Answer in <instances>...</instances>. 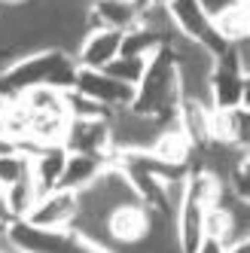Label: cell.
<instances>
[{
    "instance_id": "cell-19",
    "label": "cell",
    "mask_w": 250,
    "mask_h": 253,
    "mask_svg": "<svg viewBox=\"0 0 250 253\" xmlns=\"http://www.w3.org/2000/svg\"><path fill=\"white\" fill-rule=\"evenodd\" d=\"M37 198H40V189L37 183H34V177H22L19 183H12L3 189V202H6V213H9V220H25V216L34 211V205H37Z\"/></svg>"
},
{
    "instance_id": "cell-5",
    "label": "cell",
    "mask_w": 250,
    "mask_h": 253,
    "mask_svg": "<svg viewBox=\"0 0 250 253\" xmlns=\"http://www.w3.org/2000/svg\"><path fill=\"white\" fill-rule=\"evenodd\" d=\"M70 88H77L85 98L98 101L107 110H128L131 101H134L131 85L113 80L110 74H104V70H88V67H77V77H74V85Z\"/></svg>"
},
{
    "instance_id": "cell-22",
    "label": "cell",
    "mask_w": 250,
    "mask_h": 253,
    "mask_svg": "<svg viewBox=\"0 0 250 253\" xmlns=\"http://www.w3.org/2000/svg\"><path fill=\"white\" fill-rule=\"evenodd\" d=\"M113 110L101 107L98 101L85 98L77 88H64V116L67 119H110Z\"/></svg>"
},
{
    "instance_id": "cell-7",
    "label": "cell",
    "mask_w": 250,
    "mask_h": 253,
    "mask_svg": "<svg viewBox=\"0 0 250 253\" xmlns=\"http://www.w3.org/2000/svg\"><path fill=\"white\" fill-rule=\"evenodd\" d=\"M107 232H110L113 244L119 247V253H125L128 247L147 241L150 235V211L140 202H128L110 211L107 216Z\"/></svg>"
},
{
    "instance_id": "cell-16",
    "label": "cell",
    "mask_w": 250,
    "mask_h": 253,
    "mask_svg": "<svg viewBox=\"0 0 250 253\" xmlns=\"http://www.w3.org/2000/svg\"><path fill=\"white\" fill-rule=\"evenodd\" d=\"M64 162H67V150L61 147V143H55V147H43L40 153L31 156V177H34V183H37L40 195L58 189Z\"/></svg>"
},
{
    "instance_id": "cell-26",
    "label": "cell",
    "mask_w": 250,
    "mask_h": 253,
    "mask_svg": "<svg viewBox=\"0 0 250 253\" xmlns=\"http://www.w3.org/2000/svg\"><path fill=\"white\" fill-rule=\"evenodd\" d=\"M195 253H226V244H223L220 238H210V235H205Z\"/></svg>"
},
{
    "instance_id": "cell-24",
    "label": "cell",
    "mask_w": 250,
    "mask_h": 253,
    "mask_svg": "<svg viewBox=\"0 0 250 253\" xmlns=\"http://www.w3.org/2000/svg\"><path fill=\"white\" fill-rule=\"evenodd\" d=\"M144 70H147V58H137V55H116L110 64L104 67V74H110L113 80L125 83L137 88V83L144 80Z\"/></svg>"
},
{
    "instance_id": "cell-12",
    "label": "cell",
    "mask_w": 250,
    "mask_h": 253,
    "mask_svg": "<svg viewBox=\"0 0 250 253\" xmlns=\"http://www.w3.org/2000/svg\"><path fill=\"white\" fill-rule=\"evenodd\" d=\"M107 165H113L110 156H88V153H67V162H64V171H61V180H58V189H67V192H83L95 183L101 177V171Z\"/></svg>"
},
{
    "instance_id": "cell-29",
    "label": "cell",
    "mask_w": 250,
    "mask_h": 253,
    "mask_svg": "<svg viewBox=\"0 0 250 253\" xmlns=\"http://www.w3.org/2000/svg\"><path fill=\"white\" fill-rule=\"evenodd\" d=\"M3 6H19V3H28V0H0Z\"/></svg>"
},
{
    "instance_id": "cell-20",
    "label": "cell",
    "mask_w": 250,
    "mask_h": 253,
    "mask_svg": "<svg viewBox=\"0 0 250 253\" xmlns=\"http://www.w3.org/2000/svg\"><path fill=\"white\" fill-rule=\"evenodd\" d=\"M162 46H168L165 37H159L156 31L150 28H131V31H125L122 34V43H119V55H137V58H150L156 55Z\"/></svg>"
},
{
    "instance_id": "cell-28",
    "label": "cell",
    "mask_w": 250,
    "mask_h": 253,
    "mask_svg": "<svg viewBox=\"0 0 250 253\" xmlns=\"http://www.w3.org/2000/svg\"><path fill=\"white\" fill-rule=\"evenodd\" d=\"M9 213H6V202H3V189H0V226H9Z\"/></svg>"
},
{
    "instance_id": "cell-2",
    "label": "cell",
    "mask_w": 250,
    "mask_h": 253,
    "mask_svg": "<svg viewBox=\"0 0 250 253\" xmlns=\"http://www.w3.org/2000/svg\"><path fill=\"white\" fill-rule=\"evenodd\" d=\"M177 104H180V83H177L174 55L168 46H162L147 58V70L134 88L131 110L153 116L162 125H177Z\"/></svg>"
},
{
    "instance_id": "cell-13",
    "label": "cell",
    "mask_w": 250,
    "mask_h": 253,
    "mask_svg": "<svg viewBox=\"0 0 250 253\" xmlns=\"http://www.w3.org/2000/svg\"><path fill=\"white\" fill-rule=\"evenodd\" d=\"M205 238V208L183 198L180 211L174 213V244L177 253H195Z\"/></svg>"
},
{
    "instance_id": "cell-1",
    "label": "cell",
    "mask_w": 250,
    "mask_h": 253,
    "mask_svg": "<svg viewBox=\"0 0 250 253\" xmlns=\"http://www.w3.org/2000/svg\"><path fill=\"white\" fill-rule=\"evenodd\" d=\"M77 77V61L74 55L49 46L37 49L28 55L12 58L0 70V101H15L34 85H52V88H70Z\"/></svg>"
},
{
    "instance_id": "cell-27",
    "label": "cell",
    "mask_w": 250,
    "mask_h": 253,
    "mask_svg": "<svg viewBox=\"0 0 250 253\" xmlns=\"http://www.w3.org/2000/svg\"><path fill=\"white\" fill-rule=\"evenodd\" d=\"M226 253H250V238H244V241H235V244H229V247H226Z\"/></svg>"
},
{
    "instance_id": "cell-10",
    "label": "cell",
    "mask_w": 250,
    "mask_h": 253,
    "mask_svg": "<svg viewBox=\"0 0 250 253\" xmlns=\"http://www.w3.org/2000/svg\"><path fill=\"white\" fill-rule=\"evenodd\" d=\"M119 43H122V34L119 31H107V28L85 31L80 46H77V52H74V61H77V67L104 70L107 64L119 55Z\"/></svg>"
},
{
    "instance_id": "cell-6",
    "label": "cell",
    "mask_w": 250,
    "mask_h": 253,
    "mask_svg": "<svg viewBox=\"0 0 250 253\" xmlns=\"http://www.w3.org/2000/svg\"><path fill=\"white\" fill-rule=\"evenodd\" d=\"M61 147L67 153H88V156H113L110 150V122L107 119H67Z\"/></svg>"
},
{
    "instance_id": "cell-30",
    "label": "cell",
    "mask_w": 250,
    "mask_h": 253,
    "mask_svg": "<svg viewBox=\"0 0 250 253\" xmlns=\"http://www.w3.org/2000/svg\"><path fill=\"white\" fill-rule=\"evenodd\" d=\"M150 3H159V6H171L174 0H150Z\"/></svg>"
},
{
    "instance_id": "cell-11",
    "label": "cell",
    "mask_w": 250,
    "mask_h": 253,
    "mask_svg": "<svg viewBox=\"0 0 250 253\" xmlns=\"http://www.w3.org/2000/svg\"><path fill=\"white\" fill-rule=\"evenodd\" d=\"M210 143L247 150V143H250V110L247 107L210 110Z\"/></svg>"
},
{
    "instance_id": "cell-25",
    "label": "cell",
    "mask_w": 250,
    "mask_h": 253,
    "mask_svg": "<svg viewBox=\"0 0 250 253\" xmlns=\"http://www.w3.org/2000/svg\"><path fill=\"white\" fill-rule=\"evenodd\" d=\"M199 3H202V9H205L208 15H217V12H223V9H229V6L247 3V0H199Z\"/></svg>"
},
{
    "instance_id": "cell-15",
    "label": "cell",
    "mask_w": 250,
    "mask_h": 253,
    "mask_svg": "<svg viewBox=\"0 0 250 253\" xmlns=\"http://www.w3.org/2000/svg\"><path fill=\"white\" fill-rule=\"evenodd\" d=\"M150 153L159 162H165V165H171V168H186V171H189L192 156H195L192 143L186 140V134L177 128V125H168V128H162V131L156 134Z\"/></svg>"
},
{
    "instance_id": "cell-8",
    "label": "cell",
    "mask_w": 250,
    "mask_h": 253,
    "mask_svg": "<svg viewBox=\"0 0 250 253\" xmlns=\"http://www.w3.org/2000/svg\"><path fill=\"white\" fill-rule=\"evenodd\" d=\"M80 213V198L77 192H67V189H52L46 195L37 198L34 211L25 216L31 226H40V229H70Z\"/></svg>"
},
{
    "instance_id": "cell-14",
    "label": "cell",
    "mask_w": 250,
    "mask_h": 253,
    "mask_svg": "<svg viewBox=\"0 0 250 253\" xmlns=\"http://www.w3.org/2000/svg\"><path fill=\"white\" fill-rule=\"evenodd\" d=\"M210 110L213 107L199 101H180L177 104V128L186 134L192 150H205L210 143Z\"/></svg>"
},
{
    "instance_id": "cell-21",
    "label": "cell",
    "mask_w": 250,
    "mask_h": 253,
    "mask_svg": "<svg viewBox=\"0 0 250 253\" xmlns=\"http://www.w3.org/2000/svg\"><path fill=\"white\" fill-rule=\"evenodd\" d=\"M28 113H58L64 116V92L52 85H34L19 98Z\"/></svg>"
},
{
    "instance_id": "cell-18",
    "label": "cell",
    "mask_w": 250,
    "mask_h": 253,
    "mask_svg": "<svg viewBox=\"0 0 250 253\" xmlns=\"http://www.w3.org/2000/svg\"><path fill=\"white\" fill-rule=\"evenodd\" d=\"M213 22V31L232 46V43H241L250 37V12H247V3H238V6H229L217 15H210Z\"/></svg>"
},
{
    "instance_id": "cell-3",
    "label": "cell",
    "mask_w": 250,
    "mask_h": 253,
    "mask_svg": "<svg viewBox=\"0 0 250 253\" xmlns=\"http://www.w3.org/2000/svg\"><path fill=\"white\" fill-rule=\"evenodd\" d=\"M250 70L244 67L235 46H229L223 55L213 58L210 70V107L213 110H232V107H247V80Z\"/></svg>"
},
{
    "instance_id": "cell-17",
    "label": "cell",
    "mask_w": 250,
    "mask_h": 253,
    "mask_svg": "<svg viewBox=\"0 0 250 253\" xmlns=\"http://www.w3.org/2000/svg\"><path fill=\"white\" fill-rule=\"evenodd\" d=\"M183 183H186V198L195 202V205H202L205 211L213 208L220 202V195H223V183L205 168H189Z\"/></svg>"
},
{
    "instance_id": "cell-9",
    "label": "cell",
    "mask_w": 250,
    "mask_h": 253,
    "mask_svg": "<svg viewBox=\"0 0 250 253\" xmlns=\"http://www.w3.org/2000/svg\"><path fill=\"white\" fill-rule=\"evenodd\" d=\"M140 3L144 0H88L85 9V28H107V31H131L140 19Z\"/></svg>"
},
{
    "instance_id": "cell-23",
    "label": "cell",
    "mask_w": 250,
    "mask_h": 253,
    "mask_svg": "<svg viewBox=\"0 0 250 253\" xmlns=\"http://www.w3.org/2000/svg\"><path fill=\"white\" fill-rule=\"evenodd\" d=\"M31 174V156L22 150H0V189H6L12 183H19L22 177Z\"/></svg>"
},
{
    "instance_id": "cell-4",
    "label": "cell",
    "mask_w": 250,
    "mask_h": 253,
    "mask_svg": "<svg viewBox=\"0 0 250 253\" xmlns=\"http://www.w3.org/2000/svg\"><path fill=\"white\" fill-rule=\"evenodd\" d=\"M168 15H171V25H174V31L180 34V37L199 43L202 49L210 52L213 58L223 55V52L229 49V43L213 31L210 15L202 9L199 0H174V3L168 6Z\"/></svg>"
}]
</instances>
